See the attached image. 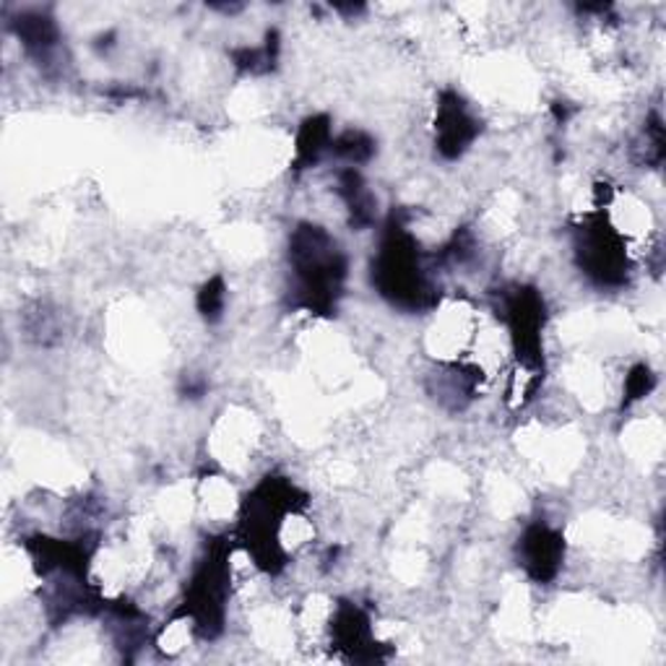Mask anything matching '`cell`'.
Wrapping results in <instances>:
<instances>
[{"instance_id":"7a4b0ae2","label":"cell","mask_w":666,"mask_h":666,"mask_svg":"<svg viewBox=\"0 0 666 666\" xmlns=\"http://www.w3.org/2000/svg\"><path fill=\"white\" fill-rule=\"evenodd\" d=\"M440 148L448 156L461 154L469 146V141L474 139V120L469 117V112L463 104L451 96V102L440 104Z\"/></svg>"},{"instance_id":"6da1fadb","label":"cell","mask_w":666,"mask_h":666,"mask_svg":"<svg viewBox=\"0 0 666 666\" xmlns=\"http://www.w3.org/2000/svg\"><path fill=\"white\" fill-rule=\"evenodd\" d=\"M560 557H563V539L557 531L547 526L529 529L523 536V565L536 581H547L557 573Z\"/></svg>"},{"instance_id":"3957f363","label":"cell","mask_w":666,"mask_h":666,"mask_svg":"<svg viewBox=\"0 0 666 666\" xmlns=\"http://www.w3.org/2000/svg\"><path fill=\"white\" fill-rule=\"evenodd\" d=\"M201 312L208 320H216L222 316V281L214 279L212 284H206V289L201 291Z\"/></svg>"}]
</instances>
